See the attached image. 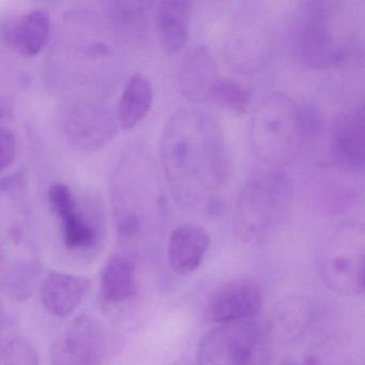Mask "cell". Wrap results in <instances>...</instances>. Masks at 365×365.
Masks as SVG:
<instances>
[{
    "label": "cell",
    "mask_w": 365,
    "mask_h": 365,
    "mask_svg": "<svg viewBox=\"0 0 365 365\" xmlns=\"http://www.w3.org/2000/svg\"><path fill=\"white\" fill-rule=\"evenodd\" d=\"M51 19L48 12L36 9L19 16L4 29V39L25 57L41 52L50 38Z\"/></svg>",
    "instance_id": "cell-17"
},
{
    "label": "cell",
    "mask_w": 365,
    "mask_h": 365,
    "mask_svg": "<svg viewBox=\"0 0 365 365\" xmlns=\"http://www.w3.org/2000/svg\"><path fill=\"white\" fill-rule=\"evenodd\" d=\"M172 365H194V364H192L191 362H187V361H185V360H180V361H178V362L174 363V364H172Z\"/></svg>",
    "instance_id": "cell-26"
},
{
    "label": "cell",
    "mask_w": 365,
    "mask_h": 365,
    "mask_svg": "<svg viewBox=\"0 0 365 365\" xmlns=\"http://www.w3.org/2000/svg\"><path fill=\"white\" fill-rule=\"evenodd\" d=\"M145 165H143L144 170ZM148 168V166H147ZM125 173L121 170L119 175L118 187H115L117 192V202H115V221L119 236L123 240H136L142 238L147 232L151 230L155 219V206L159 207L158 202H144L143 198L155 197L157 196V185H155V174L145 172ZM158 210V209H157Z\"/></svg>",
    "instance_id": "cell-6"
},
{
    "label": "cell",
    "mask_w": 365,
    "mask_h": 365,
    "mask_svg": "<svg viewBox=\"0 0 365 365\" xmlns=\"http://www.w3.org/2000/svg\"><path fill=\"white\" fill-rule=\"evenodd\" d=\"M89 288L91 282L86 277L52 271L42 284L40 297L44 309L51 315L66 318L78 309Z\"/></svg>",
    "instance_id": "cell-12"
},
{
    "label": "cell",
    "mask_w": 365,
    "mask_h": 365,
    "mask_svg": "<svg viewBox=\"0 0 365 365\" xmlns=\"http://www.w3.org/2000/svg\"><path fill=\"white\" fill-rule=\"evenodd\" d=\"M333 148L339 161L352 168H365V103L337 121Z\"/></svg>",
    "instance_id": "cell-16"
},
{
    "label": "cell",
    "mask_w": 365,
    "mask_h": 365,
    "mask_svg": "<svg viewBox=\"0 0 365 365\" xmlns=\"http://www.w3.org/2000/svg\"><path fill=\"white\" fill-rule=\"evenodd\" d=\"M0 365H40L31 344L20 336H12L1 346Z\"/></svg>",
    "instance_id": "cell-23"
},
{
    "label": "cell",
    "mask_w": 365,
    "mask_h": 365,
    "mask_svg": "<svg viewBox=\"0 0 365 365\" xmlns=\"http://www.w3.org/2000/svg\"><path fill=\"white\" fill-rule=\"evenodd\" d=\"M302 138V117L289 98L277 93L259 104L252 121V144L260 160L287 163L298 153Z\"/></svg>",
    "instance_id": "cell-2"
},
{
    "label": "cell",
    "mask_w": 365,
    "mask_h": 365,
    "mask_svg": "<svg viewBox=\"0 0 365 365\" xmlns=\"http://www.w3.org/2000/svg\"><path fill=\"white\" fill-rule=\"evenodd\" d=\"M279 365H301L300 363L296 362V361L286 360L282 362Z\"/></svg>",
    "instance_id": "cell-25"
},
{
    "label": "cell",
    "mask_w": 365,
    "mask_h": 365,
    "mask_svg": "<svg viewBox=\"0 0 365 365\" xmlns=\"http://www.w3.org/2000/svg\"><path fill=\"white\" fill-rule=\"evenodd\" d=\"M48 204L61 223L63 245L70 251L93 249L100 239V230L93 217L81 210L67 185L56 183L48 190Z\"/></svg>",
    "instance_id": "cell-10"
},
{
    "label": "cell",
    "mask_w": 365,
    "mask_h": 365,
    "mask_svg": "<svg viewBox=\"0 0 365 365\" xmlns=\"http://www.w3.org/2000/svg\"><path fill=\"white\" fill-rule=\"evenodd\" d=\"M0 138H1L0 165H1V170H5L16 161L18 143H16V136L14 132L4 125L0 130Z\"/></svg>",
    "instance_id": "cell-24"
},
{
    "label": "cell",
    "mask_w": 365,
    "mask_h": 365,
    "mask_svg": "<svg viewBox=\"0 0 365 365\" xmlns=\"http://www.w3.org/2000/svg\"><path fill=\"white\" fill-rule=\"evenodd\" d=\"M287 181L281 175L258 177L247 183L237 205V230L245 240L266 234L287 205Z\"/></svg>",
    "instance_id": "cell-4"
},
{
    "label": "cell",
    "mask_w": 365,
    "mask_h": 365,
    "mask_svg": "<svg viewBox=\"0 0 365 365\" xmlns=\"http://www.w3.org/2000/svg\"><path fill=\"white\" fill-rule=\"evenodd\" d=\"M362 287H363V292H365V269H364V273H363Z\"/></svg>",
    "instance_id": "cell-27"
},
{
    "label": "cell",
    "mask_w": 365,
    "mask_h": 365,
    "mask_svg": "<svg viewBox=\"0 0 365 365\" xmlns=\"http://www.w3.org/2000/svg\"><path fill=\"white\" fill-rule=\"evenodd\" d=\"M208 100L230 110H242L249 102V93L237 83L219 78L209 91Z\"/></svg>",
    "instance_id": "cell-22"
},
{
    "label": "cell",
    "mask_w": 365,
    "mask_h": 365,
    "mask_svg": "<svg viewBox=\"0 0 365 365\" xmlns=\"http://www.w3.org/2000/svg\"><path fill=\"white\" fill-rule=\"evenodd\" d=\"M215 63L206 48L198 46L187 53L179 74L183 95L194 101L208 100L209 91L217 80Z\"/></svg>",
    "instance_id": "cell-19"
},
{
    "label": "cell",
    "mask_w": 365,
    "mask_h": 365,
    "mask_svg": "<svg viewBox=\"0 0 365 365\" xmlns=\"http://www.w3.org/2000/svg\"><path fill=\"white\" fill-rule=\"evenodd\" d=\"M110 341L101 322L89 315L74 318L54 339L50 365H103Z\"/></svg>",
    "instance_id": "cell-8"
},
{
    "label": "cell",
    "mask_w": 365,
    "mask_h": 365,
    "mask_svg": "<svg viewBox=\"0 0 365 365\" xmlns=\"http://www.w3.org/2000/svg\"><path fill=\"white\" fill-rule=\"evenodd\" d=\"M108 11L117 26L125 31H140L147 23L153 3L149 1H112Z\"/></svg>",
    "instance_id": "cell-21"
},
{
    "label": "cell",
    "mask_w": 365,
    "mask_h": 365,
    "mask_svg": "<svg viewBox=\"0 0 365 365\" xmlns=\"http://www.w3.org/2000/svg\"><path fill=\"white\" fill-rule=\"evenodd\" d=\"M326 19L324 10H312L299 31V52L311 67H328L339 57Z\"/></svg>",
    "instance_id": "cell-13"
},
{
    "label": "cell",
    "mask_w": 365,
    "mask_h": 365,
    "mask_svg": "<svg viewBox=\"0 0 365 365\" xmlns=\"http://www.w3.org/2000/svg\"><path fill=\"white\" fill-rule=\"evenodd\" d=\"M191 4L180 0L160 1L155 7V25L164 51L173 55L185 48L189 35Z\"/></svg>",
    "instance_id": "cell-18"
},
{
    "label": "cell",
    "mask_w": 365,
    "mask_h": 365,
    "mask_svg": "<svg viewBox=\"0 0 365 365\" xmlns=\"http://www.w3.org/2000/svg\"><path fill=\"white\" fill-rule=\"evenodd\" d=\"M318 264L322 281L335 294H360L365 269V232L336 235L324 245Z\"/></svg>",
    "instance_id": "cell-5"
},
{
    "label": "cell",
    "mask_w": 365,
    "mask_h": 365,
    "mask_svg": "<svg viewBox=\"0 0 365 365\" xmlns=\"http://www.w3.org/2000/svg\"><path fill=\"white\" fill-rule=\"evenodd\" d=\"M153 88L150 81L136 73L125 83L117 106V118L123 129H133L150 112Z\"/></svg>",
    "instance_id": "cell-20"
},
{
    "label": "cell",
    "mask_w": 365,
    "mask_h": 365,
    "mask_svg": "<svg viewBox=\"0 0 365 365\" xmlns=\"http://www.w3.org/2000/svg\"><path fill=\"white\" fill-rule=\"evenodd\" d=\"M61 133L76 150L91 153L108 145L118 130L117 115L93 102H70L58 113Z\"/></svg>",
    "instance_id": "cell-7"
},
{
    "label": "cell",
    "mask_w": 365,
    "mask_h": 365,
    "mask_svg": "<svg viewBox=\"0 0 365 365\" xmlns=\"http://www.w3.org/2000/svg\"><path fill=\"white\" fill-rule=\"evenodd\" d=\"M210 247V236L202 226L182 224L177 226L168 241V260L178 275L187 277L198 270Z\"/></svg>",
    "instance_id": "cell-11"
},
{
    "label": "cell",
    "mask_w": 365,
    "mask_h": 365,
    "mask_svg": "<svg viewBox=\"0 0 365 365\" xmlns=\"http://www.w3.org/2000/svg\"><path fill=\"white\" fill-rule=\"evenodd\" d=\"M161 153L168 185L183 206H200L225 178L227 161L219 130L197 110H180L170 118Z\"/></svg>",
    "instance_id": "cell-1"
},
{
    "label": "cell",
    "mask_w": 365,
    "mask_h": 365,
    "mask_svg": "<svg viewBox=\"0 0 365 365\" xmlns=\"http://www.w3.org/2000/svg\"><path fill=\"white\" fill-rule=\"evenodd\" d=\"M269 339L256 320L221 324L200 339L197 365H271Z\"/></svg>",
    "instance_id": "cell-3"
},
{
    "label": "cell",
    "mask_w": 365,
    "mask_h": 365,
    "mask_svg": "<svg viewBox=\"0 0 365 365\" xmlns=\"http://www.w3.org/2000/svg\"><path fill=\"white\" fill-rule=\"evenodd\" d=\"M264 304L262 288L253 279H235L217 287L207 300L205 316L219 324L255 320Z\"/></svg>",
    "instance_id": "cell-9"
},
{
    "label": "cell",
    "mask_w": 365,
    "mask_h": 365,
    "mask_svg": "<svg viewBox=\"0 0 365 365\" xmlns=\"http://www.w3.org/2000/svg\"><path fill=\"white\" fill-rule=\"evenodd\" d=\"M136 264L125 254H115L108 258L100 277V294L104 302L123 304L138 294Z\"/></svg>",
    "instance_id": "cell-15"
},
{
    "label": "cell",
    "mask_w": 365,
    "mask_h": 365,
    "mask_svg": "<svg viewBox=\"0 0 365 365\" xmlns=\"http://www.w3.org/2000/svg\"><path fill=\"white\" fill-rule=\"evenodd\" d=\"M312 315L311 303L304 297L292 296L279 301L269 316V339L277 343L297 341L309 328Z\"/></svg>",
    "instance_id": "cell-14"
}]
</instances>
